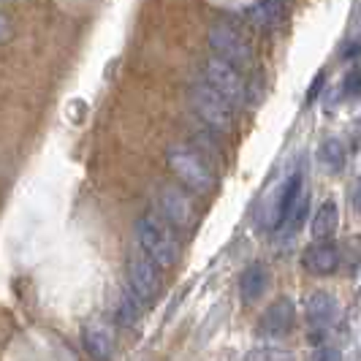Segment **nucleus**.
<instances>
[{
	"label": "nucleus",
	"mask_w": 361,
	"mask_h": 361,
	"mask_svg": "<svg viewBox=\"0 0 361 361\" xmlns=\"http://www.w3.org/2000/svg\"><path fill=\"white\" fill-rule=\"evenodd\" d=\"M267 288H269V271H267L264 264H250L247 269L242 271V277H239V293H242V299L247 305L258 302L267 293Z\"/></svg>",
	"instance_id": "f8f14e48"
},
{
	"label": "nucleus",
	"mask_w": 361,
	"mask_h": 361,
	"mask_svg": "<svg viewBox=\"0 0 361 361\" xmlns=\"http://www.w3.org/2000/svg\"><path fill=\"white\" fill-rule=\"evenodd\" d=\"M356 41L361 44V19H359V27H356Z\"/></svg>",
	"instance_id": "b1692460"
},
{
	"label": "nucleus",
	"mask_w": 361,
	"mask_h": 361,
	"mask_svg": "<svg viewBox=\"0 0 361 361\" xmlns=\"http://www.w3.org/2000/svg\"><path fill=\"white\" fill-rule=\"evenodd\" d=\"M155 209H158V215L171 226V228H177V231H190L193 226H196V207H193V201L190 196L177 188V185H158L155 188Z\"/></svg>",
	"instance_id": "20e7f679"
},
{
	"label": "nucleus",
	"mask_w": 361,
	"mask_h": 361,
	"mask_svg": "<svg viewBox=\"0 0 361 361\" xmlns=\"http://www.w3.org/2000/svg\"><path fill=\"white\" fill-rule=\"evenodd\" d=\"M353 204H356V209L361 212V180H359V185H356V196H353Z\"/></svg>",
	"instance_id": "5701e85b"
},
{
	"label": "nucleus",
	"mask_w": 361,
	"mask_h": 361,
	"mask_svg": "<svg viewBox=\"0 0 361 361\" xmlns=\"http://www.w3.org/2000/svg\"><path fill=\"white\" fill-rule=\"evenodd\" d=\"M293 324H296V307H293V302H290L288 296H280V299H274L269 307L264 310L258 331L264 337H269V340H280V337H286L293 329Z\"/></svg>",
	"instance_id": "1a4fd4ad"
},
{
	"label": "nucleus",
	"mask_w": 361,
	"mask_h": 361,
	"mask_svg": "<svg viewBox=\"0 0 361 361\" xmlns=\"http://www.w3.org/2000/svg\"><path fill=\"white\" fill-rule=\"evenodd\" d=\"M321 85H324V73L315 76V82H312V87H310V92H307V104L310 101H315V95H318V90H321Z\"/></svg>",
	"instance_id": "4be33fe9"
},
{
	"label": "nucleus",
	"mask_w": 361,
	"mask_h": 361,
	"mask_svg": "<svg viewBox=\"0 0 361 361\" xmlns=\"http://www.w3.org/2000/svg\"><path fill=\"white\" fill-rule=\"evenodd\" d=\"M142 299L130 290L128 296H123V302H120V312H117V318H120V324L123 326H136L139 324V315H142Z\"/></svg>",
	"instance_id": "dca6fc26"
},
{
	"label": "nucleus",
	"mask_w": 361,
	"mask_h": 361,
	"mask_svg": "<svg viewBox=\"0 0 361 361\" xmlns=\"http://www.w3.org/2000/svg\"><path fill=\"white\" fill-rule=\"evenodd\" d=\"M158 269H161V267H158L145 250L128 258V286H130V290H133L145 305H152V302L161 296L163 280Z\"/></svg>",
	"instance_id": "0eeeda50"
},
{
	"label": "nucleus",
	"mask_w": 361,
	"mask_h": 361,
	"mask_svg": "<svg viewBox=\"0 0 361 361\" xmlns=\"http://www.w3.org/2000/svg\"><path fill=\"white\" fill-rule=\"evenodd\" d=\"M315 158H318V166L324 169L326 174H340L345 169V147L337 139H324L318 145Z\"/></svg>",
	"instance_id": "4468645a"
},
{
	"label": "nucleus",
	"mask_w": 361,
	"mask_h": 361,
	"mask_svg": "<svg viewBox=\"0 0 361 361\" xmlns=\"http://www.w3.org/2000/svg\"><path fill=\"white\" fill-rule=\"evenodd\" d=\"M343 92L348 101H359L361 98V68H353V71H348L343 82Z\"/></svg>",
	"instance_id": "f3484780"
},
{
	"label": "nucleus",
	"mask_w": 361,
	"mask_h": 361,
	"mask_svg": "<svg viewBox=\"0 0 361 361\" xmlns=\"http://www.w3.org/2000/svg\"><path fill=\"white\" fill-rule=\"evenodd\" d=\"M136 239L161 269H171L180 261V242L171 234V226L161 215H142L136 220Z\"/></svg>",
	"instance_id": "7ed1b4c3"
},
{
	"label": "nucleus",
	"mask_w": 361,
	"mask_h": 361,
	"mask_svg": "<svg viewBox=\"0 0 361 361\" xmlns=\"http://www.w3.org/2000/svg\"><path fill=\"white\" fill-rule=\"evenodd\" d=\"M307 209H310V193L305 190L299 201L290 207V212L283 217V223H280V228L286 231V234H296L302 226H305V217H307Z\"/></svg>",
	"instance_id": "2eb2a0df"
},
{
	"label": "nucleus",
	"mask_w": 361,
	"mask_h": 361,
	"mask_svg": "<svg viewBox=\"0 0 361 361\" xmlns=\"http://www.w3.org/2000/svg\"><path fill=\"white\" fill-rule=\"evenodd\" d=\"M307 361H343V353H340V348H334V345H318V348L310 353Z\"/></svg>",
	"instance_id": "a211bd4d"
},
{
	"label": "nucleus",
	"mask_w": 361,
	"mask_h": 361,
	"mask_svg": "<svg viewBox=\"0 0 361 361\" xmlns=\"http://www.w3.org/2000/svg\"><path fill=\"white\" fill-rule=\"evenodd\" d=\"M11 33H14V30H11V19H8V14H3V17H0V41L8 44V41H11Z\"/></svg>",
	"instance_id": "412c9836"
},
{
	"label": "nucleus",
	"mask_w": 361,
	"mask_h": 361,
	"mask_svg": "<svg viewBox=\"0 0 361 361\" xmlns=\"http://www.w3.org/2000/svg\"><path fill=\"white\" fill-rule=\"evenodd\" d=\"M166 163H169V171L180 180V185H185L190 193H199V196H209L215 190V171L212 166L207 163V158L201 152H193L188 147H169L166 149Z\"/></svg>",
	"instance_id": "f03ea898"
},
{
	"label": "nucleus",
	"mask_w": 361,
	"mask_h": 361,
	"mask_svg": "<svg viewBox=\"0 0 361 361\" xmlns=\"http://www.w3.org/2000/svg\"><path fill=\"white\" fill-rule=\"evenodd\" d=\"M340 312V305L334 299V293L329 290H315L307 296V305H305V315H307V324L310 329H329L334 324Z\"/></svg>",
	"instance_id": "9d476101"
},
{
	"label": "nucleus",
	"mask_w": 361,
	"mask_h": 361,
	"mask_svg": "<svg viewBox=\"0 0 361 361\" xmlns=\"http://www.w3.org/2000/svg\"><path fill=\"white\" fill-rule=\"evenodd\" d=\"M188 104L207 128H212L217 133H231L234 130L236 106L223 92H217L212 85H207L204 79H196V82L188 85Z\"/></svg>",
	"instance_id": "f257e3e1"
},
{
	"label": "nucleus",
	"mask_w": 361,
	"mask_h": 361,
	"mask_svg": "<svg viewBox=\"0 0 361 361\" xmlns=\"http://www.w3.org/2000/svg\"><path fill=\"white\" fill-rule=\"evenodd\" d=\"M253 359H261V361H288L290 356H288V353H280V350H261V353H255Z\"/></svg>",
	"instance_id": "aec40b11"
},
{
	"label": "nucleus",
	"mask_w": 361,
	"mask_h": 361,
	"mask_svg": "<svg viewBox=\"0 0 361 361\" xmlns=\"http://www.w3.org/2000/svg\"><path fill=\"white\" fill-rule=\"evenodd\" d=\"M337 226H340V209H337V201L329 199L318 207V212L312 217V236L315 239H331Z\"/></svg>",
	"instance_id": "ddd939ff"
},
{
	"label": "nucleus",
	"mask_w": 361,
	"mask_h": 361,
	"mask_svg": "<svg viewBox=\"0 0 361 361\" xmlns=\"http://www.w3.org/2000/svg\"><path fill=\"white\" fill-rule=\"evenodd\" d=\"M207 41H209L212 54H217L220 60L236 66L239 71H245V68L253 66V47H250V41L242 36L236 27H231V25H226V22L212 25Z\"/></svg>",
	"instance_id": "39448f33"
},
{
	"label": "nucleus",
	"mask_w": 361,
	"mask_h": 361,
	"mask_svg": "<svg viewBox=\"0 0 361 361\" xmlns=\"http://www.w3.org/2000/svg\"><path fill=\"white\" fill-rule=\"evenodd\" d=\"M340 261H343V253H340V247L331 239H315L305 250V255H302V267L312 277L334 274V271L340 269Z\"/></svg>",
	"instance_id": "6e6552de"
},
{
	"label": "nucleus",
	"mask_w": 361,
	"mask_h": 361,
	"mask_svg": "<svg viewBox=\"0 0 361 361\" xmlns=\"http://www.w3.org/2000/svg\"><path fill=\"white\" fill-rule=\"evenodd\" d=\"M82 345L95 361H109L114 353V334L104 324H90L82 329Z\"/></svg>",
	"instance_id": "9b49d317"
},
{
	"label": "nucleus",
	"mask_w": 361,
	"mask_h": 361,
	"mask_svg": "<svg viewBox=\"0 0 361 361\" xmlns=\"http://www.w3.org/2000/svg\"><path fill=\"white\" fill-rule=\"evenodd\" d=\"M201 79L207 85H212L217 92H223L234 106H242V101H247V87H245L242 71L236 66H231V63L220 60L217 54L207 57L201 63Z\"/></svg>",
	"instance_id": "423d86ee"
},
{
	"label": "nucleus",
	"mask_w": 361,
	"mask_h": 361,
	"mask_svg": "<svg viewBox=\"0 0 361 361\" xmlns=\"http://www.w3.org/2000/svg\"><path fill=\"white\" fill-rule=\"evenodd\" d=\"M345 253H350V264H348V269L356 271L361 264V236H350L348 242H345Z\"/></svg>",
	"instance_id": "6ab92c4d"
}]
</instances>
